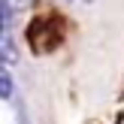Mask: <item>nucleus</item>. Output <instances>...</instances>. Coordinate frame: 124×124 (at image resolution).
Listing matches in <instances>:
<instances>
[{"label": "nucleus", "instance_id": "nucleus-1", "mask_svg": "<svg viewBox=\"0 0 124 124\" xmlns=\"http://www.w3.org/2000/svg\"><path fill=\"white\" fill-rule=\"evenodd\" d=\"M0 52H3V67H12L15 64V46H12V30H3V36H0Z\"/></svg>", "mask_w": 124, "mask_h": 124}, {"label": "nucleus", "instance_id": "nucleus-2", "mask_svg": "<svg viewBox=\"0 0 124 124\" xmlns=\"http://www.w3.org/2000/svg\"><path fill=\"white\" fill-rule=\"evenodd\" d=\"M0 94H3V100H6V103L12 100V76H9V67L0 73Z\"/></svg>", "mask_w": 124, "mask_h": 124}, {"label": "nucleus", "instance_id": "nucleus-3", "mask_svg": "<svg viewBox=\"0 0 124 124\" xmlns=\"http://www.w3.org/2000/svg\"><path fill=\"white\" fill-rule=\"evenodd\" d=\"M18 124H27V115H24L21 109H18Z\"/></svg>", "mask_w": 124, "mask_h": 124}, {"label": "nucleus", "instance_id": "nucleus-4", "mask_svg": "<svg viewBox=\"0 0 124 124\" xmlns=\"http://www.w3.org/2000/svg\"><path fill=\"white\" fill-rule=\"evenodd\" d=\"M79 3H94V0H79Z\"/></svg>", "mask_w": 124, "mask_h": 124}]
</instances>
